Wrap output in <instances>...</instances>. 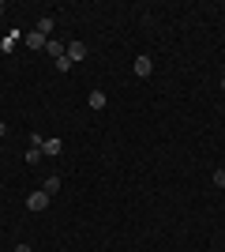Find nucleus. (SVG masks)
Here are the masks:
<instances>
[{
  "instance_id": "f257e3e1",
  "label": "nucleus",
  "mask_w": 225,
  "mask_h": 252,
  "mask_svg": "<svg viewBox=\"0 0 225 252\" xmlns=\"http://www.w3.org/2000/svg\"><path fill=\"white\" fill-rule=\"evenodd\" d=\"M49 200H53V196H49V192H30V196H26V211H34V215H38V211H45L49 207Z\"/></svg>"
},
{
  "instance_id": "f03ea898",
  "label": "nucleus",
  "mask_w": 225,
  "mask_h": 252,
  "mask_svg": "<svg viewBox=\"0 0 225 252\" xmlns=\"http://www.w3.org/2000/svg\"><path fill=\"white\" fill-rule=\"evenodd\" d=\"M131 72L139 75V79H147V75L154 72V61H150L147 53H139V57H135V64H131Z\"/></svg>"
},
{
  "instance_id": "7ed1b4c3",
  "label": "nucleus",
  "mask_w": 225,
  "mask_h": 252,
  "mask_svg": "<svg viewBox=\"0 0 225 252\" xmlns=\"http://www.w3.org/2000/svg\"><path fill=\"white\" fill-rule=\"evenodd\" d=\"M60 151H64V143H60V139H42V155H49V158H56V155H60Z\"/></svg>"
},
{
  "instance_id": "20e7f679",
  "label": "nucleus",
  "mask_w": 225,
  "mask_h": 252,
  "mask_svg": "<svg viewBox=\"0 0 225 252\" xmlns=\"http://www.w3.org/2000/svg\"><path fill=\"white\" fill-rule=\"evenodd\" d=\"M83 57H86V45H83V42H68V61L79 64Z\"/></svg>"
},
{
  "instance_id": "39448f33",
  "label": "nucleus",
  "mask_w": 225,
  "mask_h": 252,
  "mask_svg": "<svg viewBox=\"0 0 225 252\" xmlns=\"http://www.w3.org/2000/svg\"><path fill=\"white\" fill-rule=\"evenodd\" d=\"M23 42L30 45V49H45V45H49V38H45V34H38V31H30L26 38H23Z\"/></svg>"
},
{
  "instance_id": "423d86ee",
  "label": "nucleus",
  "mask_w": 225,
  "mask_h": 252,
  "mask_svg": "<svg viewBox=\"0 0 225 252\" xmlns=\"http://www.w3.org/2000/svg\"><path fill=\"white\" fill-rule=\"evenodd\" d=\"M105 91H90V98H86V105H90V109H105Z\"/></svg>"
},
{
  "instance_id": "0eeeda50",
  "label": "nucleus",
  "mask_w": 225,
  "mask_h": 252,
  "mask_svg": "<svg viewBox=\"0 0 225 252\" xmlns=\"http://www.w3.org/2000/svg\"><path fill=\"white\" fill-rule=\"evenodd\" d=\"M45 53L60 61V57H64V53H68V45H64V42H53V38H49V45H45Z\"/></svg>"
},
{
  "instance_id": "6e6552de",
  "label": "nucleus",
  "mask_w": 225,
  "mask_h": 252,
  "mask_svg": "<svg viewBox=\"0 0 225 252\" xmlns=\"http://www.w3.org/2000/svg\"><path fill=\"white\" fill-rule=\"evenodd\" d=\"M34 31H38V34H45V38H49V34H53V15H42V19H38V27H34Z\"/></svg>"
},
{
  "instance_id": "1a4fd4ad",
  "label": "nucleus",
  "mask_w": 225,
  "mask_h": 252,
  "mask_svg": "<svg viewBox=\"0 0 225 252\" xmlns=\"http://www.w3.org/2000/svg\"><path fill=\"white\" fill-rule=\"evenodd\" d=\"M15 42H19V31L4 34V42H0V49H4V53H11V49H15Z\"/></svg>"
},
{
  "instance_id": "9d476101",
  "label": "nucleus",
  "mask_w": 225,
  "mask_h": 252,
  "mask_svg": "<svg viewBox=\"0 0 225 252\" xmlns=\"http://www.w3.org/2000/svg\"><path fill=\"white\" fill-rule=\"evenodd\" d=\"M42 189H45V192H49V196H53V192H56V189H60V177H45V185H42Z\"/></svg>"
},
{
  "instance_id": "9b49d317",
  "label": "nucleus",
  "mask_w": 225,
  "mask_h": 252,
  "mask_svg": "<svg viewBox=\"0 0 225 252\" xmlns=\"http://www.w3.org/2000/svg\"><path fill=\"white\" fill-rule=\"evenodd\" d=\"M56 72H72V61H68V53L60 57V61H56Z\"/></svg>"
},
{
  "instance_id": "f8f14e48",
  "label": "nucleus",
  "mask_w": 225,
  "mask_h": 252,
  "mask_svg": "<svg viewBox=\"0 0 225 252\" xmlns=\"http://www.w3.org/2000/svg\"><path fill=\"white\" fill-rule=\"evenodd\" d=\"M26 162H42V147H30V151H26Z\"/></svg>"
},
{
  "instance_id": "ddd939ff",
  "label": "nucleus",
  "mask_w": 225,
  "mask_h": 252,
  "mask_svg": "<svg viewBox=\"0 0 225 252\" xmlns=\"http://www.w3.org/2000/svg\"><path fill=\"white\" fill-rule=\"evenodd\" d=\"M214 185H218V189H225V169H214Z\"/></svg>"
},
{
  "instance_id": "4468645a",
  "label": "nucleus",
  "mask_w": 225,
  "mask_h": 252,
  "mask_svg": "<svg viewBox=\"0 0 225 252\" xmlns=\"http://www.w3.org/2000/svg\"><path fill=\"white\" fill-rule=\"evenodd\" d=\"M4 136H8V125H4V121H0V139H4Z\"/></svg>"
},
{
  "instance_id": "2eb2a0df",
  "label": "nucleus",
  "mask_w": 225,
  "mask_h": 252,
  "mask_svg": "<svg viewBox=\"0 0 225 252\" xmlns=\"http://www.w3.org/2000/svg\"><path fill=\"white\" fill-rule=\"evenodd\" d=\"M15 252H34V249H30V245H19V249H15Z\"/></svg>"
},
{
  "instance_id": "dca6fc26",
  "label": "nucleus",
  "mask_w": 225,
  "mask_h": 252,
  "mask_svg": "<svg viewBox=\"0 0 225 252\" xmlns=\"http://www.w3.org/2000/svg\"><path fill=\"white\" fill-rule=\"evenodd\" d=\"M0 15H4V4H0Z\"/></svg>"
},
{
  "instance_id": "f3484780",
  "label": "nucleus",
  "mask_w": 225,
  "mask_h": 252,
  "mask_svg": "<svg viewBox=\"0 0 225 252\" xmlns=\"http://www.w3.org/2000/svg\"><path fill=\"white\" fill-rule=\"evenodd\" d=\"M222 91H225V79H222Z\"/></svg>"
}]
</instances>
